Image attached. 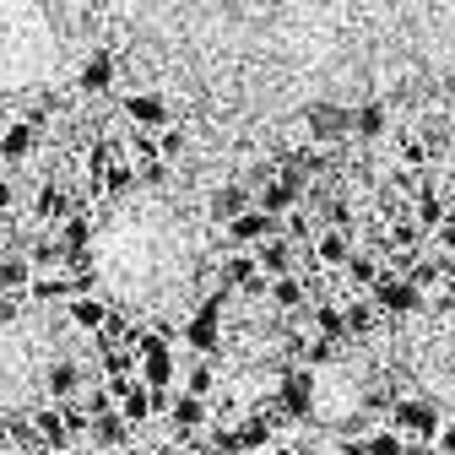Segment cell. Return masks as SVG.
I'll return each instance as SVG.
<instances>
[{
  "label": "cell",
  "instance_id": "1",
  "mask_svg": "<svg viewBox=\"0 0 455 455\" xmlns=\"http://www.w3.org/2000/svg\"><path fill=\"white\" fill-rule=\"evenodd\" d=\"M315 395H320L315 369H282V379H276V395H271V402L282 407V418L304 423V418H315Z\"/></svg>",
  "mask_w": 455,
  "mask_h": 455
},
{
  "label": "cell",
  "instance_id": "2",
  "mask_svg": "<svg viewBox=\"0 0 455 455\" xmlns=\"http://www.w3.org/2000/svg\"><path fill=\"white\" fill-rule=\"evenodd\" d=\"M390 428L402 434V439H423V444H434L439 439V407L428 402V395H402V402L390 407Z\"/></svg>",
  "mask_w": 455,
  "mask_h": 455
},
{
  "label": "cell",
  "instance_id": "3",
  "mask_svg": "<svg viewBox=\"0 0 455 455\" xmlns=\"http://www.w3.org/2000/svg\"><path fill=\"white\" fill-rule=\"evenodd\" d=\"M304 196H309V180L299 174L293 163H282V168H276V180L260 190V201H255V206H260L266 217H276V222H282V217H288V212H293Z\"/></svg>",
  "mask_w": 455,
  "mask_h": 455
},
{
  "label": "cell",
  "instance_id": "4",
  "mask_svg": "<svg viewBox=\"0 0 455 455\" xmlns=\"http://www.w3.org/2000/svg\"><path fill=\"white\" fill-rule=\"evenodd\" d=\"M304 125H309V141H320V147H336V141H347L353 136V108H341V103H309V114H304Z\"/></svg>",
  "mask_w": 455,
  "mask_h": 455
},
{
  "label": "cell",
  "instance_id": "5",
  "mask_svg": "<svg viewBox=\"0 0 455 455\" xmlns=\"http://www.w3.org/2000/svg\"><path fill=\"white\" fill-rule=\"evenodd\" d=\"M374 309H379V315H390V320H407V315H418V309H423V293L412 288L407 276L385 271V276H379V288H374Z\"/></svg>",
  "mask_w": 455,
  "mask_h": 455
},
{
  "label": "cell",
  "instance_id": "6",
  "mask_svg": "<svg viewBox=\"0 0 455 455\" xmlns=\"http://www.w3.org/2000/svg\"><path fill=\"white\" fill-rule=\"evenodd\" d=\"M276 234H282V222H276V217H266L260 206H250L239 222H228V244H239V250H244V244H250V250H260V244H266V239H276Z\"/></svg>",
  "mask_w": 455,
  "mask_h": 455
},
{
  "label": "cell",
  "instance_id": "7",
  "mask_svg": "<svg viewBox=\"0 0 455 455\" xmlns=\"http://www.w3.org/2000/svg\"><path fill=\"white\" fill-rule=\"evenodd\" d=\"M125 120L136 131H168V98L163 92H125Z\"/></svg>",
  "mask_w": 455,
  "mask_h": 455
},
{
  "label": "cell",
  "instance_id": "8",
  "mask_svg": "<svg viewBox=\"0 0 455 455\" xmlns=\"http://www.w3.org/2000/svg\"><path fill=\"white\" fill-rule=\"evenodd\" d=\"M185 347L196 353V358H212V353H222V320L217 315H206V309H196L190 320H185Z\"/></svg>",
  "mask_w": 455,
  "mask_h": 455
},
{
  "label": "cell",
  "instance_id": "9",
  "mask_svg": "<svg viewBox=\"0 0 455 455\" xmlns=\"http://www.w3.org/2000/svg\"><path fill=\"white\" fill-rule=\"evenodd\" d=\"M250 206H255V201H250V190H244L239 180H228V185H217V190H212V201H206L212 222H222V228H228V222H239V217H244Z\"/></svg>",
  "mask_w": 455,
  "mask_h": 455
},
{
  "label": "cell",
  "instance_id": "10",
  "mask_svg": "<svg viewBox=\"0 0 455 455\" xmlns=\"http://www.w3.org/2000/svg\"><path fill=\"white\" fill-rule=\"evenodd\" d=\"M44 385H49V395H54V407H60V402H76V395L87 390V369L71 363V358H60V363H49Z\"/></svg>",
  "mask_w": 455,
  "mask_h": 455
},
{
  "label": "cell",
  "instance_id": "11",
  "mask_svg": "<svg viewBox=\"0 0 455 455\" xmlns=\"http://www.w3.org/2000/svg\"><path fill=\"white\" fill-rule=\"evenodd\" d=\"M76 206H71V196L60 190V185H38V196H33V217L44 222V234H54L66 217H71Z\"/></svg>",
  "mask_w": 455,
  "mask_h": 455
},
{
  "label": "cell",
  "instance_id": "12",
  "mask_svg": "<svg viewBox=\"0 0 455 455\" xmlns=\"http://www.w3.org/2000/svg\"><path fill=\"white\" fill-rule=\"evenodd\" d=\"M168 418H174V439H190V434H206V418H212V407L180 390V395H174V407H168Z\"/></svg>",
  "mask_w": 455,
  "mask_h": 455
},
{
  "label": "cell",
  "instance_id": "13",
  "mask_svg": "<svg viewBox=\"0 0 455 455\" xmlns=\"http://www.w3.org/2000/svg\"><path fill=\"white\" fill-rule=\"evenodd\" d=\"M76 87H82V92H92V98L114 87V49H92V54H87L82 71H76Z\"/></svg>",
  "mask_w": 455,
  "mask_h": 455
},
{
  "label": "cell",
  "instance_id": "14",
  "mask_svg": "<svg viewBox=\"0 0 455 455\" xmlns=\"http://www.w3.org/2000/svg\"><path fill=\"white\" fill-rule=\"evenodd\" d=\"M38 125L33 120H12L6 131H0V157H6V163H22V157H33L38 152Z\"/></svg>",
  "mask_w": 455,
  "mask_h": 455
},
{
  "label": "cell",
  "instance_id": "15",
  "mask_svg": "<svg viewBox=\"0 0 455 455\" xmlns=\"http://www.w3.org/2000/svg\"><path fill=\"white\" fill-rule=\"evenodd\" d=\"M33 266H28V255L22 250H6L0 255V299H17V293H28L33 288Z\"/></svg>",
  "mask_w": 455,
  "mask_h": 455
},
{
  "label": "cell",
  "instance_id": "16",
  "mask_svg": "<svg viewBox=\"0 0 455 455\" xmlns=\"http://www.w3.org/2000/svg\"><path fill=\"white\" fill-rule=\"evenodd\" d=\"M390 131V108H385V98H363L358 108H353V136L358 141H379Z\"/></svg>",
  "mask_w": 455,
  "mask_h": 455
},
{
  "label": "cell",
  "instance_id": "17",
  "mask_svg": "<svg viewBox=\"0 0 455 455\" xmlns=\"http://www.w3.org/2000/svg\"><path fill=\"white\" fill-rule=\"evenodd\" d=\"M309 260L315 266H347L353 260V239L341 234V228H325V234H315V244H309Z\"/></svg>",
  "mask_w": 455,
  "mask_h": 455
},
{
  "label": "cell",
  "instance_id": "18",
  "mask_svg": "<svg viewBox=\"0 0 455 455\" xmlns=\"http://www.w3.org/2000/svg\"><path fill=\"white\" fill-rule=\"evenodd\" d=\"M131 439H136V428L120 418V407L103 412V418H92V444L98 450H131Z\"/></svg>",
  "mask_w": 455,
  "mask_h": 455
},
{
  "label": "cell",
  "instance_id": "19",
  "mask_svg": "<svg viewBox=\"0 0 455 455\" xmlns=\"http://www.w3.org/2000/svg\"><path fill=\"white\" fill-rule=\"evenodd\" d=\"M293 260H299V250L282 239V234H276V239H266V244L255 250V266H260L271 282H276V276H293Z\"/></svg>",
  "mask_w": 455,
  "mask_h": 455
},
{
  "label": "cell",
  "instance_id": "20",
  "mask_svg": "<svg viewBox=\"0 0 455 455\" xmlns=\"http://www.w3.org/2000/svg\"><path fill=\"white\" fill-rule=\"evenodd\" d=\"M28 299H33V304H71V299H82V293H76V282H71L66 271H49V276H33Z\"/></svg>",
  "mask_w": 455,
  "mask_h": 455
},
{
  "label": "cell",
  "instance_id": "21",
  "mask_svg": "<svg viewBox=\"0 0 455 455\" xmlns=\"http://www.w3.org/2000/svg\"><path fill=\"white\" fill-rule=\"evenodd\" d=\"M174 369H180V358H174V347H168V353L141 358V363H136V379H141L147 390H174Z\"/></svg>",
  "mask_w": 455,
  "mask_h": 455
},
{
  "label": "cell",
  "instance_id": "22",
  "mask_svg": "<svg viewBox=\"0 0 455 455\" xmlns=\"http://www.w3.org/2000/svg\"><path fill=\"white\" fill-rule=\"evenodd\" d=\"M33 434H38L44 455H49V450L60 455V450L71 444V434H66V423H60V407H38V412H33Z\"/></svg>",
  "mask_w": 455,
  "mask_h": 455
},
{
  "label": "cell",
  "instance_id": "23",
  "mask_svg": "<svg viewBox=\"0 0 455 455\" xmlns=\"http://www.w3.org/2000/svg\"><path fill=\"white\" fill-rule=\"evenodd\" d=\"M54 239H60V250H66V255H82V250L92 244V217L76 206V212H71L60 228H54Z\"/></svg>",
  "mask_w": 455,
  "mask_h": 455
},
{
  "label": "cell",
  "instance_id": "24",
  "mask_svg": "<svg viewBox=\"0 0 455 455\" xmlns=\"http://www.w3.org/2000/svg\"><path fill=\"white\" fill-rule=\"evenodd\" d=\"M66 315H71V325H76V331H92V336H98V331H103V320H108V304H103L98 293H82V299H71V304H66Z\"/></svg>",
  "mask_w": 455,
  "mask_h": 455
},
{
  "label": "cell",
  "instance_id": "25",
  "mask_svg": "<svg viewBox=\"0 0 455 455\" xmlns=\"http://www.w3.org/2000/svg\"><path fill=\"white\" fill-rule=\"evenodd\" d=\"M444 217H450V201H444V196H439L434 185H423V196L412 201V222L423 228V234H434V228H439Z\"/></svg>",
  "mask_w": 455,
  "mask_h": 455
},
{
  "label": "cell",
  "instance_id": "26",
  "mask_svg": "<svg viewBox=\"0 0 455 455\" xmlns=\"http://www.w3.org/2000/svg\"><path fill=\"white\" fill-rule=\"evenodd\" d=\"M266 299H271V309H304V299H309V282H299V276H276Z\"/></svg>",
  "mask_w": 455,
  "mask_h": 455
},
{
  "label": "cell",
  "instance_id": "27",
  "mask_svg": "<svg viewBox=\"0 0 455 455\" xmlns=\"http://www.w3.org/2000/svg\"><path fill=\"white\" fill-rule=\"evenodd\" d=\"M341 276H347V282H353V288H369V293H374L385 271H379V260H374V255H358V250H353V260H347V266H341Z\"/></svg>",
  "mask_w": 455,
  "mask_h": 455
},
{
  "label": "cell",
  "instance_id": "28",
  "mask_svg": "<svg viewBox=\"0 0 455 455\" xmlns=\"http://www.w3.org/2000/svg\"><path fill=\"white\" fill-rule=\"evenodd\" d=\"M212 390H217V369H212V358H196V363L185 369V395H196V402H206Z\"/></svg>",
  "mask_w": 455,
  "mask_h": 455
},
{
  "label": "cell",
  "instance_id": "29",
  "mask_svg": "<svg viewBox=\"0 0 455 455\" xmlns=\"http://www.w3.org/2000/svg\"><path fill=\"white\" fill-rule=\"evenodd\" d=\"M98 363H103V379L114 385V379H136V353L131 347H108V353H98Z\"/></svg>",
  "mask_w": 455,
  "mask_h": 455
},
{
  "label": "cell",
  "instance_id": "30",
  "mask_svg": "<svg viewBox=\"0 0 455 455\" xmlns=\"http://www.w3.org/2000/svg\"><path fill=\"white\" fill-rule=\"evenodd\" d=\"M341 320H347V336H363V331H374L379 309H374V299H353V304H341Z\"/></svg>",
  "mask_w": 455,
  "mask_h": 455
},
{
  "label": "cell",
  "instance_id": "31",
  "mask_svg": "<svg viewBox=\"0 0 455 455\" xmlns=\"http://www.w3.org/2000/svg\"><path fill=\"white\" fill-rule=\"evenodd\" d=\"M315 336H325V341H341V336H347L341 304H315Z\"/></svg>",
  "mask_w": 455,
  "mask_h": 455
},
{
  "label": "cell",
  "instance_id": "32",
  "mask_svg": "<svg viewBox=\"0 0 455 455\" xmlns=\"http://www.w3.org/2000/svg\"><path fill=\"white\" fill-rule=\"evenodd\" d=\"M60 423H66L71 444H76V439H92V412H87L82 402H60Z\"/></svg>",
  "mask_w": 455,
  "mask_h": 455
},
{
  "label": "cell",
  "instance_id": "33",
  "mask_svg": "<svg viewBox=\"0 0 455 455\" xmlns=\"http://www.w3.org/2000/svg\"><path fill=\"white\" fill-rule=\"evenodd\" d=\"M125 152H131V168H141V163H157V136H152V131H131Z\"/></svg>",
  "mask_w": 455,
  "mask_h": 455
},
{
  "label": "cell",
  "instance_id": "34",
  "mask_svg": "<svg viewBox=\"0 0 455 455\" xmlns=\"http://www.w3.org/2000/svg\"><path fill=\"white\" fill-rule=\"evenodd\" d=\"M402 450H407V439L395 434V428H374L369 444H363V455H402Z\"/></svg>",
  "mask_w": 455,
  "mask_h": 455
},
{
  "label": "cell",
  "instance_id": "35",
  "mask_svg": "<svg viewBox=\"0 0 455 455\" xmlns=\"http://www.w3.org/2000/svg\"><path fill=\"white\" fill-rule=\"evenodd\" d=\"M185 147H190L185 125H168V131H157V157H163V163H174V157H180Z\"/></svg>",
  "mask_w": 455,
  "mask_h": 455
},
{
  "label": "cell",
  "instance_id": "36",
  "mask_svg": "<svg viewBox=\"0 0 455 455\" xmlns=\"http://www.w3.org/2000/svg\"><path fill=\"white\" fill-rule=\"evenodd\" d=\"M125 190H136V168L131 163H114L108 180H103V196H125Z\"/></svg>",
  "mask_w": 455,
  "mask_h": 455
},
{
  "label": "cell",
  "instance_id": "37",
  "mask_svg": "<svg viewBox=\"0 0 455 455\" xmlns=\"http://www.w3.org/2000/svg\"><path fill=\"white\" fill-rule=\"evenodd\" d=\"M402 163H407V174H418V168L428 163V147H423V136H407V141H402Z\"/></svg>",
  "mask_w": 455,
  "mask_h": 455
},
{
  "label": "cell",
  "instance_id": "38",
  "mask_svg": "<svg viewBox=\"0 0 455 455\" xmlns=\"http://www.w3.org/2000/svg\"><path fill=\"white\" fill-rule=\"evenodd\" d=\"M434 244H439V255H455V212L434 228Z\"/></svg>",
  "mask_w": 455,
  "mask_h": 455
},
{
  "label": "cell",
  "instance_id": "39",
  "mask_svg": "<svg viewBox=\"0 0 455 455\" xmlns=\"http://www.w3.org/2000/svg\"><path fill=\"white\" fill-rule=\"evenodd\" d=\"M163 174H168L163 157H157V163H141V168H136V185H163Z\"/></svg>",
  "mask_w": 455,
  "mask_h": 455
},
{
  "label": "cell",
  "instance_id": "40",
  "mask_svg": "<svg viewBox=\"0 0 455 455\" xmlns=\"http://www.w3.org/2000/svg\"><path fill=\"white\" fill-rule=\"evenodd\" d=\"M12 206H17V190H12V180H0V222L12 217Z\"/></svg>",
  "mask_w": 455,
  "mask_h": 455
},
{
  "label": "cell",
  "instance_id": "41",
  "mask_svg": "<svg viewBox=\"0 0 455 455\" xmlns=\"http://www.w3.org/2000/svg\"><path fill=\"white\" fill-rule=\"evenodd\" d=\"M434 450H439V455H455V423H444V428H439V439H434Z\"/></svg>",
  "mask_w": 455,
  "mask_h": 455
},
{
  "label": "cell",
  "instance_id": "42",
  "mask_svg": "<svg viewBox=\"0 0 455 455\" xmlns=\"http://www.w3.org/2000/svg\"><path fill=\"white\" fill-rule=\"evenodd\" d=\"M402 455H439V450H434V444H423V439H407V450H402Z\"/></svg>",
  "mask_w": 455,
  "mask_h": 455
},
{
  "label": "cell",
  "instance_id": "43",
  "mask_svg": "<svg viewBox=\"0 0 455 455\" xmlns=\"http://www.w3.org/2000/svg\"><path fill=\"white\" fill-rule=\"evenodd\" d=\"M17 320V299H0V325H12Z\"/></svg>",
  "mask_w": 455,
  "mask_h": 455
}]
</instances>
